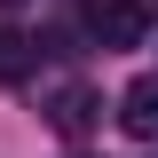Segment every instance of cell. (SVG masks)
Returning a JSON list of instances; mask_svg holds the SVG:
<instances>
[{
  "label": "cell",
  "mask_w": 158,
  "mask_h": 158,
  "mask_svg": "<svg viewBox=\"0 0 158 158\" xmlns=\"http://www.w3.org/2000/svg\"><path fill=\"white\" fill-rule=\"evenodd\" d=\"M87 32H95V48H135L150 16H142V0H87Z\"/></svg>",
  "instance_id": "cell-1"
},
{
  "label": "cell",
  "mask_w": 158,
  "mask_h": 158,
  "mask_svg": "<svg viewBox=\"0 0 158 158\" xmlns=\"http://www.w3.org/2000/svg\"><path fill=\"white\" fill-rule=\"evenodd\" d=\"M118 127L135 142H158V79H135V87L118 95Z\"/></svg>",
  "instance_id": "cell-2"
},
{
  "label": "cell",
  "mask_w": 158,
  "mask_h": 158,
  "mask_svg": "<svg viewBox=\"0 0 158 158\" xmlns=\"http://www.w3.org/2000/svg\"><path fill=\"white\" fill-rule=\"evenodd\" d=\"M48 118H56V135H87L103 118V103L87 95V87H56V95H48Z\"/></svg>",
  "instance_id": "cell-3"
},
{
  "label": "cell",
  "mask_w": 158,
  "mask_h": 158,
  "mask_svg": "<svg viewBox=\"0 0 158 158\" xmlns=\"http://www.w3.org/2000/svg\"><path fill=\"white\" fill-rule=\"evenodd\" d=\"M32 71V40L24 32H0V79H24Z\"/></svg>",
  "instance_id": "cell-4"
},
{
  "label": "cell",
  "mask_w": 158,
  "mask_h": 158,
  "mask_svg": "<svg viewBox=\"0 0 158 158\" xmlns=\"http://www.w3.org/2000/svg\"><path fill=\"white\" fill-rule=\"evenodd\" d=\"M0 8H16V0H0Z\"/></svg>",
  "instance_id": "cell-5"
}]
</instances>
